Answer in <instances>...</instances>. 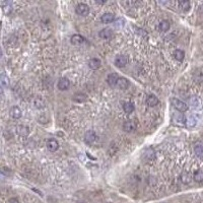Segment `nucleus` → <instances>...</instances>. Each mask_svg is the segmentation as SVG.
Returning a JSON list of instances; mask_svg holds the SVG:
<instances>
[{
  "label": "nucleus",
  "mask_w": 203,
  "mask_h": 203,
  "mask_svg": "<svg viewBox=\"0 0 203 203\" xmlns=\"http://www.w3.org/2000/svg\"><path fill=\"white\" fill-rule=\"evenodd\" d=\"M88 67H90V69H93V70H96V69H99L101 67V60L98 58L90 59V60L88 61Z\"/></svg>",
  "instance_id": "obj_11"
},
{
  "label": "nucleus",
  "mask_w": 203,
  "mask_h": 203,
  "mask_svg": "<svg viewBox=\"0 0 203 203\" xmlns=\"http://www.w3.org/2000/svg\"><path fill=\"white\" fill-rule=\"evenodd\" d=\"M75 11L78 15L86 16L88 14V12H90V7L85 3H79L78 5L75 7Z\"/></svg>",
  "instance_id": "obj_2"
},
{
  "label": "nucleus",
  "mask_w": 203,
  "mask_h": 203,
  "mask_svg": "<svg viewBox=\"0 0 203 203\" xmlns=\"http://www.w3.org/2000/svg\"><path fill=\"white\" fill-rule=\"evenodd\" d=\"M34 105L37 109H44L45 108L46 104H45V102H44L43 99L37 98V99H35V101H34Z\"/></svg>",
  "instance_id": "obj_22"
},
{
  "label": "nucleus",
  "mask_w": 203,
  "mask_h": 203,
  "mask_svg": "<svg viewBox=\"0 0 203 203\" xmlns=\"http://www.w3.org/2000/svg\"><path fill=\"white\" fill-rule=\"evenodd\" d=\"M136 32H137L138 35H141V36H143V37H146L147 36L146 32L143 31V29H136Z\"/></svg>",
  "instance_id": "obj_31"
},
{
  "label": "nucleus",
  "mask_w": 203,
  "mask_h": 203,
  "mask_svg": "<svg viewBox=\"0 0 203 203\" xmlns=\"http://www.w3.org/2000/svg\"><path fill=\"white\" fill-rule=\"evenodd\" d=\"M174 120L175 122H177L178 124H185L187 122V119L183 114H176L174 116Z\"/></svg>",
  "instance_id": "obj_19"
},
{
  "label": "nucleus",
  "mask_w": 203,
  "mask_h": 203,
  "mask_svg": "<svg viewBox=\"0 0 203 203\" xmlns=\"http://www.w3.org/2000/svg\"><path fill=\"white\" fill-rule=\"evenodd\" d=\"M16 129H17V133H18L21 136H28V134H29L28 127H26V126H18Z\"/></svg>",
  "instance_id": "obj_24"
},
{
  "label": "nucleus",
  "mask_w": 203,
  "mask_h": 203,
  "mask_svg": "<svg viewBox=\"0 0 203 203\" xmlns=\"http://www.w3.org/2000/svg\"><path fill=\"white\" fill-rule=\"evenodd\" d=\"M187 125H188V127H194V126L196 125V120H195V118L190 117L189 119H188Z\"/></svg>",
  "instance_id": "obj_29"
},
{
  "label": "nucleus",
  "mask_w": 203,
  "mask_h": 203,
  "mask_svg": "<svg viewBox=\"0 0 203 203\" xmlns=\"http://www.w3.org/2000/svg\"><path fill=\"white\" fill-rule=\"evenodd\" d=\"M46 146H47V149L49 150V152H55L57 149H58L59 147V143L57 142V140L55 139H48L46 142Z\"/></svg>",
  "instance_id": "obj_3"
},
{
  "label": "nucleus",
  "mask_w": 203,
  "mask_h": 203,
  "mask_svg": "<svg viewBox=\"0 0 203 203\" xmlns=\"http://www.w3.org/2000/svg\"><path fill=\"white\" fill-rule=\"evenodd\" d=\"M181 181H182L183 183H185V184H188V183H190V181H191V176H190L189 173H183L182 176H181Z\"/></svg>",
  "instance_id": "obj_28"
},
{
  "label": "nucleus",
  "mask_w": 203,
  "mask_h": 203,
  "mask_svg": "<svg viewBox=\"0 0 203 203\" xmlns=\"http://www.w3.org/2000/svg\"><path fill=\"white\" fill-rule=\"evenodd\" d=\"M0 173L5 176H9V175H11V170L8 169V168H1V169H0Z\"/></svg>",
  "instance_id": "obj_30"
},
{
  "label": "nucleus",
  "mask_w": 203,
  "mask_h": 203,
  "mask_svg": "<svg viewBox=\"0 0 203 203\" xmlns=\"http://www.w3.org/2000/svg\"><path fill=\"white\" fill-rule=\"evenodd\" d=\"M8 203H19V202L16 198H10V199L8 200Z\"/></svg>",
  "instance_id": "obj_32"
},
{
  "label": "nucleus",
  "mask_w": 203,
  "mask_h": 203,
  "mask_svg": "<svg viewBox=\"0 0 203 203\" xmlns=\"http://www.w3.org/2000/svg\"><path fill=\"white\" fill-rule=\"evenodd\" d=\"M179 5H180V8L183 11H188L190 9V7H191V4H190L189 1H181Z\"/></svg>",
  "instance_id": "obj_27"
},
{
  "label": "nucleus",
  "mask_w": 203,
  "mask_h": 203,
  "mask_svg": "<svg viewBox=\"0 0 203 203\" xmlns=\"http://www.w3.org/2000/svg\"><path fill=\"white\" fill-rule=\"evenodd\" d=\"M201 10L203 11V6H201Z\"/></svg>",
  "instance_id": "obj_35"
},
{
  "label": "nucleus",
  "mask_w": 203,
  "mask_h": 203,
  "mask_svg": "<svg viewBox=\"0 0 203 203\" xmlns=\"http://www.w3.org/2000/svg\"><path fill=\"white\" fill-rule=\"evenodd\" d=\"M170 23L168 21H162L158 24V29H160V32H163V33H165V32H168L170 29Z\"/></svg>",
  "instance_id": "obj_18"
},
{
  "label": "nucleus",
  "mask_w": 203,
  "mask_h": 203,
  "mask_svg": "<svg viewBox=\"0 0 203 203\" xmlns=\"http://www.w3.org/2000/svg\"><path fill=\"white\" fill-rule=\"evenodd\" d=\"M114 63H115V65L117 66L119 68H122L124 67L126 64L128 63V59L126 56H123V55H120V56H117L115 58V61H114Z\"/></svg>",
  "instance_id": "obj_4"
},
{
  "label": "nucleus",
  "mask_w": 203,
  "mask_h": 203,
  "mask_svg": "<svg viewBox=\"0 0 203 203\" xmlns=\"http://www.w3.org/2000/svg\"><path fill=\"white\" fill-rule=\"evenodd\" d=\"M174 57L176 58V60L183 61V59H184V57H185L184 51H182V50H176L174 52Z\"/></svg>",
  "instance_id": "obj_25"
},
{
  "label": "nucleus",
  "mask_w": 203,
  "mask_h": 203,
  "mask_svg": "<svg viewBox=\"0 0 203 203\" xmlns=\"http://www.w3.org/2000/svg\"><path fill=\"white\" fill-rule=\"evenodd\" d=\"M120 90H127L128 88H129L130 85V82L129 80H128L127 78H124V77H119L118 81H117V85Z\"/></svg>",
  "instance_id": "obj_8"
},
{
  "label": "nucleus",
  "mask_w": 203,
  "mask_h": 203,
  "mask_svg": "<svg viewBox=\"0 0 203 203\" xmlns=\"http://www.w3.org/2000/svg\"><path fill=\"white\" fill-rule=\"evenodd\" d=\"M0 83L3 86H5V88H7L9 85V78L5 73L0 74Z\"/></svg>",
  "instance_id": "obj_23"
},
{
  "label": "nucleus",
  "mask_w": 203,
  "mask_h": 203,
  "mask_svg": "<svg viewBox=\"0 0 203 203\" xmlns=\"http://www.w3.org/2000/svg\"><path fill=\"white\" fill-rule=\"evenodd\" d=\"M190 105L192 106L194 109H200L201 108V103H200V100L196 96H193L190 100Z\"/></svg>",
  "instance_id": "obj_21"
},
{
  "label": "nucleus",
  "mask_w": 203,
  "mask_h": 203,
  "mask_svg": "<svg viewBox=\"0 0 203 203\" xmlns=\"http://www.w3.org/2000/svg\"><path fill=\"white\" fill-rule=\"evenodd\" d=\"M2 93V88H1V86H0V95Z\"/></svg>",
  "instance_id": "obj_34"
},
{
  "label": "nucleus",
  "mask_w": 203,
  "mask_h": 203,
  "mask_svg": "<svg viewBox=\"0 0 203 203\" xmlns=\"http://www.w3.org/2000/svg\"><path fill=\"white\" fill-rule=\"evenodd\" d=\"M123 110H124V112L127 114L132 113L133 111H134V105H133L132 103H130V102L124 103V105H123Z\"/></svg>",
  "instance_id": "obj_20"
},
{
  "label": "nucleus",
  "mask_w": 203,
  "mask_h": 203,
  "mask_svg": "<svg viewBox=\"0 0 203 203\" xmlns=\"http://www.w3.org/2000/svg\"><path fill=\"white\" fill-rule=\"evenodd\" d=\"M123 129H124L125 132H133V131L136 130V124L133 121H126L123 125Z\"/></svg>",
  "instance_id": "obj_9"
},
{
  "label": "nucleus",
  "mask_w": 203,
  "mask_h": 203,
  "mask_svg": "<svg viewBox=\"0 0 203 203\" xmlns=\"http://www.w3.org/2000/svg\"><path fill=\"white\" fill-rule=\"evenodd\" d=\"M96 132L93 130H88V131H86V132H85V140L86 143L91 144V143L96 140Z\"/></svg>",
  "instance_id": "obj_7"
},
{
  "label": "nucleus",
  "mask_w": 203,
  "mask_h": 203,
  "mask_svg": "<svg viewBox=\"0 0 203 203\" xmlns=\"http://www.w3.org/2000/svg\"><path fill=\"white\" fill-rule=\"evenodd\" d=\"M194 153L198 157H203V143L198 142L194 145Z\"/></svg>",
  "instance_id": "obj_12"
},
{
  "label": "nucleus",
  "mask_w": 203,
  "mask_h": 203,
  "mask_svg": "<svg viewBox=\"0 0 203 203\" xmlns=\"http://www.w3.org/2000/svg\"><path fill=\"white\" fill-rule=\"evenodd\" d=\"M57 86H58V90H67L68 88H70V81L65 77L60 78L58 81Z\"/></svg>",
  "instance_id": "obj_5"
},
{
  "label": "nucleus",
  "mask_w": 203,
  "mask_h": 203,
  "mask_svg": "<svg viewBox=\"0 0 203 203\" xmlns=\"http://www.w3.org/2000/svg\"><path fill=\"white\" fill-rule=\"evenodd\" d=\"M1 57H2V50L0 49V58H1Z\"/></svg>",
  "instance_id": "obj_33"
},
{
  "label": "nucleus",
  "mask_w": 203,
  "mask_h": 203,
  "mask_svg": "<svg viewBox=\"0 0 203 203\" xmlns=\"http://www.w3.org/2000/svg\"><path fill=\"white\" fill-rule=\"evenodd\" d=\"M99 36L101 37L102 39H110L112 37V31L110 29H103L102 31L99 33Z\"/></svg>",
  "instance_id": "obj_16"
},
{
  "label": "nucleus",
  "mask_w": 203,
  "mask_h": 203,
  "mask_svg": "<svg viewBox=\"0 0 203 203\" xmlns=\"http://www.w3.org/2000/svg\"><path fill=\"white\" fill-rule=\"evenodd\" d=\"M86 98H88V96H86V95H85V93H77L73 96V101L77 102V103H83V102L86 101Z\"/></svg>",
  "instance_id": "obj_17"
},
{
  "label": "nucleus",
  "mask_w": 203,
  "mask_h": 203,
  "mask_svg": "<svg viewBox=\"0 0 203 203\" xmlns=\"http://www.w3.org/2000/svg\"><path fill=\"white\" fill-rule=\"evenodd\" d=\"M9 114H10V116L13 119H19L21 117V110L19 109L18 107H16V106H13L11 109H10V111H9Z\"/></svg>",
  "instance_id": "obj_10"
},
{
  "label": "nucleus",
  "mask_w": 203,
  "mask_h": 203,
  "mask_svg": "<svg viewBox=\"0 0 203 203\" xmlns=\"http://www.w3.org/2000/svg\"><path fill=\"white\" fill-rule=\"evenodd\" d=\"M193 178H194V180L197 181V182H202L203 181V171H201V170L196 171V172L194 173V175H193Z\"/></svg>",
  "instance_id": "obj_26"
},
{
  "label": "nucleus",
  "mask_w": 203,
  "mask_h": 203,
  "mask_svg": "<svg viewBox=\"0 0 203 203\" xmlns=\"http://www.w3.org/2000/svg\"><path fill=\"white\" fill-rule=\"evenodd\" d=\"M171 102H172V105L174 106V108L176 110L179 111V112H186L188 109H189L186 103H184L183 101L178 100V99H172Z\"/></svg>",
  "instance_id": "obj_1"
},
{
  "label": "nucleus",
  "mask_w": 203,
  "mask_h": 203,
  "mask_svg": "<svg viewBox=\"0 0 203 203\" xmlns=\"http://www.w3.org/2000/svg\"><path fill=\"white\" fill-rule=\"evenodd\" d=\"M118 79H119V76H118L117 73H111L110 75H108V77H107V82L111 86H114V85H117Z\"/></svg>",
  "instance_id": "obj_13"
},
{
  "label": "nucleus",
  "mask_w": 203,
  "mask_h": 203,
  "mask_svg": "<svg viewBox=\"0 0 203 203\" xmlns=\"http://www.w3.org/2000/svg\"><path fill=\"white\" fill-rule=\"evenodd\" d=\"M85 38H83L82 36H80V35H78V34H76V35H73L72 37H71V39H70V42H71V44L74 46H80V45H82L83 43H85Z\"/></svg>",
  "instance_id": "obj_6"
},
{
  "label": "nucleus",
  "mask_w": 203,
  "mask_h": 203,
  "mask_svg": "<svg viewBox=\"0 0 203 203\" xmlns=\"http://www.w3.org/2000/svg\"><path fill=\"white\" fill-rule=\"evenodd\" d=\"M101 19L104 24H111L115 21V15L112 13H105L101 17Z\"/></svg>",
  "instance_id": "obj_15"
},
{
  "label": "nucleus",
  "mask_w": 203,
  "mask_h": 203,
  "mask_svg": "<svg viewBox=\"0 0 203 203\" xmlns=\"http://www.w3.org/2000/svg\"><path fill=\"white\" fill-rule=\"evenodd\" d=\"M158 103V99L154 95H149L146 99V104L149 107H155Z\"/></svg>",
  "instance_id": "obj_14"
}]
</instances>
